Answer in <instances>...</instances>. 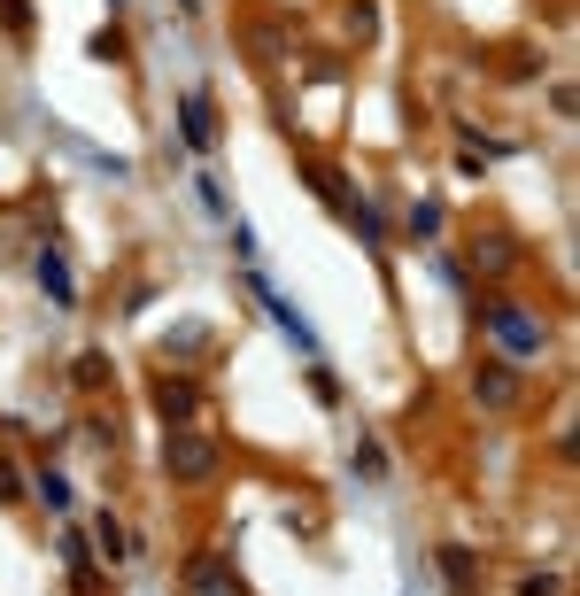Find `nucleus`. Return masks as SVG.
Listing matches in <instances>:
<instances>
[{"instance_id": "obj_1", "label": "nucleus", "mask_w": 580, "mask_h": 596, "mask_svg": "<svg viewBox=\"0 0 580 596\" xmlns=\"http://www.w3.org/2000/svg\"><path fill=\"white\" fill-rule=\"evenodd\" d=\"M480 318H488L495 349H503V357H511V364H534V357H542V349H550V326H542V318H534L526 302H511V295H503V302H488Z\"/></svg>"}, {"instance_id": "obj_18", "label": "nucleus", "mask_w": 580, "mask_h": 596, "mask_svg": "<svg viewBox=\"0 0 580 596\" xmlns=\"http://www.w3.org/2000/svg\"><path fill=\"white\" fill-rule=\"evenodd\" d=\"M109 8H116V0H109Z\"/></svg>"}, {"instance_id": "obj_11", "label": "nucleus", "mask_w": 580, "mask_h": 596, "mask_svg": "<svg viewBox=\"0 0 580 596\" xmlns=\"http://www.w3.org/2000/svg\"><path fill=\"white\" fill-rule=\"evenodd\" d=\"M70 380H78V388H101V380H109V357H101V349H86V357L70 364Z\"/></svg>"}, {"instance_id": "obj_6", "label": "nucleus", "mask_w": 580, "mask_h": 596, "mask_svg": "<svg viewBox=\"0 0 580 596\" xmlns=\"http://www.w3.org/2000/svg\"><path fill=\"white\" fill-rule=\"evenodd\" d=\"M93 550H101L109 566H132V558H140V542L124 535V519H116V511H101V519H93Z\"/></svg>"}, {"instance_id": "obj_16", "label": "nucleus", "mask_w": 580, "mask_h": 596, "mask_svg": "<svg viewBox=\"0 0 580 596\" xmlns=\"http://www.w3.org/2000/svg\"><path fill=\"white\" fill-rule=\"evenodd\" d=\"M24 496V480H16V465H0V504H16Z\"/></svg>"}, {"instance_id": "obj_15", "label": "nucleus", "mask_w": 580, "mask_h": 596, "mask_svg": "<svg viewBox=\"0 0 580 596\" xmlns=\"http://www.w3.org/2000/svg\"><path fill=\"white\" fill-rule=\"evenodd\" d=\"M519 596H557V573H526V581H519Z\"/></svg>"}, {"instance_id": "obj_8", "label": "nucleus", "mask_w": 580, "mask_h": 596, "mask_svg": "<svg viewBox=\"0 0 580 596\" xmlns=\"http://www.w3.org/2000/svg\"><path fill=\"white\" fill-rule=\"evenodd\" d=\"M256 295H263V310H271V318H279V326H287V333H294V341H302V349H310V357H318V333L302 326V310H294V302H287V295H279V287H263V279H256Z\"/></svg>"}, {"instance_id": "obj_12", "label": "nucleus", "mask_w": 580, "mask_h": 596, "mask_svg": "<svg viewBox=\"0 0 580 596\" xmlns=\"http://www.w3.org/2000/svg\"><path fill=\"white\" fill-rule=\"evenodd\" d=\"M31 488H39V504H47V511H70V480H62V473H39Z\"/></svg>"}, {"instance_id": "obj_9", "label": "nucleus", "mask_w": 580, "mask_h": 596, "mask_svg": "<svg viewBox=\"0 0 580 596\" xmlns=\"http://www.w3.org/2000/svg\"><path fill=\"white\" fill-rule=\"evenodd\" d=\"M472 264H480V271H511V264H519V248L495 233V240H480V248H472Z\"/></svg>"}, {"instance_id": "obj_5", "label": "nucleus", "mask_w": 580, "mask_h": 596, "mask_svg": "<svg viewBox=\"0 0 580 596\" xmlns=\"http://www.w3.org/2000/svg\"><path fill=\"white\" fill-rule=\"evenodd\" d=\"M31 271H39V287H47V302H55V310H78V279H70V264H62L55 248H39V256H31Z\"/></svg>"}, {"instance_id": "obj_17", "label": "nucleus", "mask_w": 580, "mask_h": 596, "mask_svg": "<svg viewBox=\"0 0 580 596\" xmlns=\"http://www.w3.org/2000/svg\"><path fill=\"white\" fill-rule=\"evenodd\" d=\"M186 8H202V0H186Z\"/></svg>"}, {"instance_id": "obj_10", "label": "nucleus", "mask_w": 580, "mask_h": 596, "mask_svg": "<svg viewBox=\"0 0 580 596\" xmlns=\"http://www.w3.org/2000/svg\"><path fill=\"white\" fill-rule=\"evenodd\" d=\"M163 349H171V357H194V349H209V326H202V318H194V326H171V333H163Z\"/></svg>"}, {"instance_id": "obj_14", "label": "nucleus", "mask_w": 580, "mask_h": 596, "mask_svg": "<svg viewBox=\"0 0 580 596\" xmlns=\"http://www.w3.org/2000/svg\"><path fill=\"white\" fill-rule=\"evenodd\" d=\"M410 233L434 240V233H441V202H418V209H410Z\"/></svg>"}, {"instance_id": "obj_2", "label": "nucleus", "mask_w": 580, "mask_h": 596, "mask_svg": "<svg viewBox=\"0 0 580 596\" xmlns=\"http://www.w3.org/2000/svg\"><path fill=\"white\" fill-rule=\"evenodd\" d=\"M163 473L171 480H209L217 473V449H209L194 426H171V434H163Z\"/></svg>"}, {"instance_id": "obj_4", "label": "nucleus", "mask_w": 580, "mask_h": 596, "mask_svg": "<svg viewBox=\"0 0 580 596\" xmlns=\"http://www.w3.org/2000/svg\"><path fill=\"white\" fill-rule=\"evenodd\" d=\"M178 132H186L194 155L217 148V109H209V93H186V101H178Z\"/></svg>"}, {"instance_id": "obj_13", "label": "nucleus", "mask_w": 580, "mask_h": 596, "mask_svg": "<svg viewBox=\"0 0 580 596\" xmlns=\"http://www.w3.org/2000/svg\"><path fill=\"white\" fill-rule=\"evenodd\" d=\"M441 581H449V589H472V558H464V550H441Z\"/></svg>"}, {"instance_id": "obj_3", "label": "nucleus", "mask_w": 580, "mask_h": 596, "mask_svg": "<svg viewBox=\"0 0 580 596\" xmlns=\"http://www.w3.org/2000/svg\"><path fill=\"white\" fill-rule=\"evenodd\" d=\"M472 395H480V411H511L519 403V364H480L472 372Z\"/></svg>"}, {"instance_id": "obj_7", "label": "nucleus", "mask_w": 580, "mask_h": 596, "mask_svg": "<svg viewBox=\"0 0 580 596\" xmlns=\"http://www.w3.org/2000/svg\"><path fill=\"white\" fill-rule=\"evenodd\" d=\"M155 411L171 418V426H186V418L202 411V388L194 380H155Z\"/></svg>"}]
</instances>
